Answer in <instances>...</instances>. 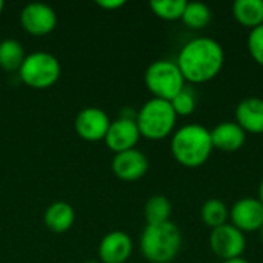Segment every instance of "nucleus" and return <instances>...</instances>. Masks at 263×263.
Masks as SVG:
<instances>
[{"label":"nucleus","mask_w":263,"mask_h":263,"mask_svg":"<svg viewBox=\"0 0 263 263\" xmlns=\"http://www.w3.org/2000/svg\"><path fill=\"white\" fill-rule=\"evenodd\" d=\"M111 168L116 177H119L120 180L136 182L148 173L149 162L142 151L133 148L116 154L111 162Z\"/></svg>","instance_id":"f8f14e48"},{"label":"nucleus","mask_w":263,"mask_h":263,"mask_svg":"<svg viewBox=\"0 0 263 263\" xmlns=\"http://www.w3.org/2000/svg\"><path fill=\"white\" fill-rule=\"evenodd\" d=\"M200 217L206 227H210L211 230H216L228 223L230 210L220 199H216V197L208 199L200 208Z\"/></svg>","instance_id":"6ab92c4d"},{"label":"nucleus","mask_w":263,"mask_h":263,"mask_svg":"<svg viewBox=\"0 0 263 263\" xmlns=\"http://www.w3.org/2000/svg\"><path fill=\"white\" fill-rule=\"evenodd\" d=\"M213 149L211 133L202 125L190 123L173 133L171 154L176 162L185 168H199L205 165Z\"/></svg>","instance_id":"f03ea898"},{"label":"nucleus","mask_w":263,"mask_h":263,"mask_svg":"<svg viewBox=\"0 0 263 263\" xmlns=\"http://www.w3.org/2000/svg\"><path fill=\"white\" fill-rule=\"evenodd\" d=\"M170 103H171V106H173L177 117H186V116H191L196 111L197 100H196V94L191 89L185 88Z\"/></svg>","instance_id":"5701e85b"},{"label":"nucleus","mask_w":263,"mask_h":263,"mask_svg":"<svg viewBox=\"0 0 263 263\" xmlns=\"http://www.w3.org/2000/svg\"><path fill=\"white\" fill-rule=\"evenodd\" d=\"M26 55L20 42L14 39H6L0 42V68H3L5 71H18Z\"/></svg>","instance_id":"aec40b11"},{"label":"nucleus","mask_w":263,"mask_h":263,"mask_svg":"<svg viewBox=\"0 0 263 263\" xmlns=\"http://www.w3.org/2000/svg\"><path fill=\"white\" fill-rule=\"evenodd\" d=\"M62 74L60 62L49 52L37 51L25 57L18 77L22 82L34 89H48L57 83Z\"/></svg>","instance_id":"423d86ee"},{"label":"nucleus","mask_w":263,"mask_h":263,"mask_svg":"<svg viewBox=\"0 0 263 263\" xmlns=\"http://www.w3.org/2000/svg\"><path fill=\"white\" fill-rule=\"evenodd\" d=\"M180 248L182 233L173 222L146 225L140 236V253L149 263H171Z\"/></svg>","instance_id":"7ed1b4c3"},{"label":"nucleus","mask_w":263,"mask_h":263,"mask_svg":"<svg viewBox=\"0 0 263 263\" xmlns=\"http://www.w3.org/2000/svg\"><path fill=\"white\" fill-rule=\"evenodd\" d=\"M3 8H5V3L0 0V14H2V11H3Z\"/></svg>","instance_id":"c85d7f7f"},{"label":"nucleus","mask_w":263,"mask_h":263,"mask_svg":"<svg viewBox=\"0 0 263 263\" xmlns=\"http://www.w3.org/2000/svg\"><path fill=\"white\" fill-rule=\"evenodd\" d=\"M140 137L142 136L136 123V119L119 116V119L111 122L108 133L105 136V143L111 151L119 154V153L136 148Z\"/></svg>","instance_id":"9b49d317"},{"label":"nucleus","mask_w":263,"mask_h":263,"mask_svg":"<svg viewBox=\"0 0 263 263\" xmlns=\"http://www.w3.org/2000/svg\"><path fill=\"white\" fill-rule=\"evenodd\" d=\"M185 82L199 85L219 76L225 63L222 45L211 37H196L185 43L176 60Z\"/></svg>","instance_id":"f257e3e1"},{"label":"nucleus","mask_w":263,"mask_h":263,"mask_svg":"<svg viewBox=\"0 0 263 263\" xmlns=\"http://www.w3.org/2000/svg\"><path fill=\"white\" fill-rule=\"evenodd\" d=\"M20 25L28 34L43 37L55 29L57 14L46 3H29L20 12Z\"/></svg>","instance_id":"6e6552de"},{"label":"nucleus","mask_w":263,"mask_h":263,"mask_svg":"<svg viewBox=\"0 0 263 263\" xmlns=\"http://www.w3.org/2000/svg\"><path fill=\"white\" fill-rule=\"evenodd\" d=\"M260 202H262V205H263V177H262V180H260V185H259V197H257Z\"/></svg>","instance_id":"bb28decb"},{"label":"nucleus","mask_w":263,"mask_h":263,"mask_svg":"<svg viewBox=\"0 0 263 263\" xmlns=\"http://www.w3.org/2000/svg\"><path fill=\"white\" fill-rule=\"evenodd\" d=\"M177 116L168 100L151 99L137 111L136 123L140 136L148 140H163L173 134Z\"/></svg>","instance_id":"20e7f679"},{"label":"nucleus","mask_w":263,"mask_h":263,"mask_svg":"<svg viewBox=\"0 0 263 263\" xmlns=\"http://www.w3.org/2000/svg\"><path fill=\"white\" fill-rule=\"evenodd\" d=\"M133 254V239L125 231L108 233L99 245L102 263H126Z\"/></svg>","instance_id":"ddd939ff"},{"label":"nucleus","mask_w":263,"mask_h":263,"mask_svg":"<svg viewBox=\"0 0 263 263\" xmlns=\"http://www.w3.org/2000/svg\"><path fill=\"white\" fill-rule=\"evenodd\" d=\"M259 236H260V240H262V243H263V225H262V228L259 230Z\"/></svg>","instance_id":"cd10ccee"},{"label":"nucleus","mask_w":263,"mask_h":263,"mask_svg":"<svg viewBox=\"0 0 263 263\" xmlns=\"http://www.w3.org/2000/svg\"><path fill=\"white\" fill-rule=\"evenodd\" d=\"M83 263H102V262H97V260H86V262Z\"/></svg>","instance_id":"c756f323"},{"label":"nucleus","mask_w":263,"mask_h":263,"mask_svg":"<svg viewBox=\"0 0 263 263\" xmlns=\"http://www.w3.org/2000/svg\"><path fill=\"white\" fill-rule=\"evenodd\" d=\"M210 133L213 148L222 153H236L247 140V133L236 122H220Z\"/></svg>","instance_id":"4468645a"},{"label":"nucleus","mask_w":263,"mask_h":263,"mask_svg":"<svg viewBox=\"0 0 263 263\" xmlns=\"http://www.w3.org/2000/svg\"><path fill=\"white\" fill-rule=\"evenodd\" d=\"M233 15L237 23L250 31L263 25V0H236Z\"/></svg>","instance_id":"f3484780"},{"label":"nucleus","mask_w":263,"mask_h":263,"mask_svg":"<svg viewBox=\"0 0 263 263\" xmlns=\"http://www.w3.org/2000/svg\"><path fill=\"white\" fill-rule=\"evenodd\" d=\"M230 223L245 233L259 231L263 225V205L256 197H243L230 208Z\"/></svg>","instance_id":"9d476101"},{"label":"nucleus","mask_w":263,"mask_h":263,"mask_svg":"<svg viewBox=\"0 0 263 263\" xmlns=\"http://www.w3.org/2000/svg\"><path fill=\"white\" fill-rule=\"evenodd\" d=\"M222 263H250L247 259H243V257H239V259H231V260H225V262Z\"/></svg>","instance_id":"a878e982"},{"label":"nucleus","mask_w":263,"mask_h":263,"mask_svg":"<svg viewBox=\"0 0 263 263\" xmlns=\"http://www.w3.org/2000/svg\"><path fill=\"white\" fill-rule=\"evenodd\" d=\"M248 52L253 57V60L263 66V25L254 28L248 34Z\"/></svg>","instance_id":"b1692460"},{"label":"nucleus","mask_w":263,"mask_h":263,"mask_svg":"<svg viewBox=\"0 0 263 263\" xmlns=\"http://www.w3.org/2000/svg\"><path fill=\"white\" fill-rule=\"evenodd\" d=\"M185 79L173 60H156L145 71V85L154 99L171 102L182 89H185Z\"/></svg>","instance_id":"39448f33"},{"label":"nucleus","mask_w":263,"mask_h":263,"mask_svg":"<svg viewBox=\"0 0 263 263\" xmlns=\"http://www.w3.org/2000/svg\"><path fill=\"white\" fill-rule=\"evenodd\" d=\"M245 133L263 134V99L247 97L236 108L234 120Z\"/></svg>","instance_id":"2eb2a0df"},{"label":"nucleus","mask_w":263,"mask_h":263,"mask_svg":"<svg viewBox=\"0 0 263 263\" xmlns=\"http://www.w3.org/2000/svg\"><path fill=\"white\" fill-rule=\"evenodd\" d=\"M171 213H173V205L170 199L162 194H156L149 197L143 208L146 225H160L170 222Z\"/></svg>","instance_id":"a211bd4d"},{"label":"nucleus","mask_w":263,"mask_h":263,"mask_svg":"<svg viewBox=\"0 0 263 263\" xmlns=\"http://www.w3.org/2000/svg\"><path fill=\"white\" fill-rule=\"evenodd\" d=\"M213 12L208 5L200 2H188L182 15V22L191 29H203L210 25Z\"/></svg>","instance_id":"412c9836"},{"label":"nucleus","mask_w":263,"mask_h":263,"mask_svg":"<svg viewBox=\"0 0 263 263\" xmlns=\"http://www.w3.org/2000/svg\"><path fill=\"white\" fill-rule=\"evenodd\" d=\"M109 125H111V120L108 114L103 109L96 108V106L83 108L74 120L76 133L79 134L80 139L86 142L105 140Z\"/></svg>","instance_id":"1a4fd4ad"},{"label":"nucleus","mask_w":263,"mask_h":263,"mask_svg":"<svg viewBox=\"0 0 263 263\" xmlns=\"http://www.w3.org/2000/svg\"><path fill=\"white\" fill-rule=\"evenodd\" d=\"M96 5L103 8V9H117L120 6H123L125 2L123 0H97Z\"/></svg>","instance_id":"393cba45"},{"label":"nucleus","mask_w":263,"mask_h":263,"mask_svg":"<svg viewBox=\"0 0 263 263\" xmlns=\"http://www.w3.org/2000/svg\"><path fill=\"white\" fill-rule=\"evenodd\" d=\"M74 220H76L74 208L66 202L51 203L43 214V222L46 228L55 234H63L68 230H71Z\"/></svg>","instance_id":"dca6fc26"},{"label":"nucleus","mask_w":263,"mask_h":263,"mask_svg":"<svg viewBox=\"0 0 263 263\" xmlns=\"http://www.w3.org/2000/svg\"><path fill=\"white\" fill-rule=\"evenodd\" d=\"M185 0H153L149 3L151 11L162 20L174 22V20H182L183 11L186 8Z\"/></svg>","instance_id":"4be33fe9"},{"label":"nucleus","mask_w":263,"mask_h":263,"mask_svg":"<svg viewBox=\"0 0 263 263\" xmlns=\"http://www.w3.org/2000/svg\"><path fill=\"white\" fill-rule=\"evenodd\" d=\"M210 248L223 262L231 259H239L245 253L247 237L234 225L227 223L211 231Z\"/></svg>","instance_id":"0eeeda50"}]
</instances>
